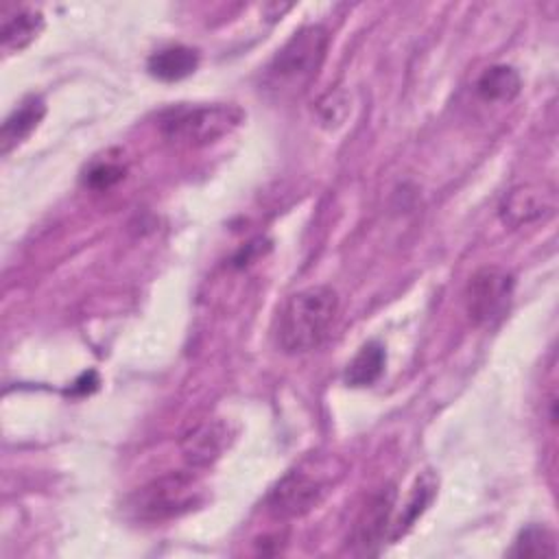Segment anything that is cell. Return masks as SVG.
<instances>
[{
  "mask_svg": "<svg viewBox=\"0 0 559 559\" xmlns=\"http://www.w3.org/2000/svg\"><path fill=\"white\" fill-rule=\"evenodd\" d=\"M336 314L338 295L332 286L317 284L293 293L277 314V347L290 356L317 349L328 338Z\"/></svg>",
  "mask_w": 559,
  "mask_h": 559,
  "instance_id": "cell-1",
  "label": "cell"
},
{
  "mask_svg": "<svg viewBox=\"0 0 559 559\" xmlns=\"http://www.w3.org/2000/svg\"><path fill=\"white\" fill-rule=\"evenodd\" d=\"M332 467L323 461L297 465L286 472L266 496V511L275 520L301 518L323 502L332 487Z\"/></svg>",
  "mask_w": 559,
  "mask_h": 559,
  "instance_id": "cell-5",
  "label": "cell"
},
{
  "mask_svg": "<svg viewBox=\"0 0 559 559\" xmlns=\"http://www.w3.org/2000/svg\"><path fill=\"white\" fill-rule=\"evenodd\" d=\"M509 555L511 557H555L557 555L555 533L544 524H531L520 531Z\"/></svg>",
  "mask_w": 559,
  "mask_h": 559,
  "instance_id": "cell-16",
  "label": "cell"
},
{
  "mask_svg": "<svg viewBox=\"0 0 559 559\" xmlns=\"http://www.w3.org/2000/svg\"><path fill=\"white\" fill-rule=\"evenodd\" d=\"M234 432L223 419H205L181 437V454L190 467L214 465L231 445Z\"/></svg>",
  "mask_w": 559,
  "mask_h": 559,
  "instance_id": "cell-9",
  "label": "cell"
},
{
  "mask_svg": "<svg viewBox=\"0 0 559 559\" xmlns=\"http://www.w3.org/2000/svg\"><path fill=\"white\" fill-rule=\"evenodd\" d=\"M203 500V489L190 472H168L142 485L131 498L129 509L135 520L164 522L192 511Z\"/></svg>",
  "mask_w": 559,
  "mask_h": 559,
  "instance_id": "cell-4",
  "label": "cell"
},
{
  "mask_svg": "<svg viewBox=\"0 0 559 559\" xmlns=\"http://www.w3.org/2000/svg\"><path fill=\"white\" fill-rule=\"evenodd\" d=\"M124 177V168L118 164H96L87 170L85 183L94 190H107Z\"/></svg>",
  "mask_w": 559,
  "mask_h": 559,
  "instance_id": "cell-17",
  "label": "cell"
},
{
  "mask_svg": "<svg viewBox=\"0 0 559 559\" xmlns=\"http://www.w3.org/2000/svg\"><path fill=\"white\" fill-rule=\"evenodd\" d=\"M242 120L245 111L234 103H179L159 114L157 129L168 144L199 148L229 135Z\"/></svg>",
  "mask_w": 559,
  "mask_h": 559,
  "instance_id": "cell-2",
  "label": "cell"
},
{
  "mask_svg": "<svg viewBox=\"0 0 559 559\" xmlns=\"http://www.w3.org/2000/svg\"><path fill=\"white\" fill-rule=\"evenodd\" d=\"M522 90V79L515 68L496 63L489 66L476 81V92L480 98L491 103H509Z\"/></svg>",
  "mask_w": 559,
  "mask_h": 559,
  "instance_id": "cell-13",
  "label": "cell"
},
{
  "mask_svg": "<svg viewBox=\"0 0 559 559\" xmlns=\"http://www.w3.org/2000/svg\"><path fill=\"white\" fill-rule=\"evenodd\" d=\"M384 365H386L384 347L378 341H369L347 362L345 382L349 386H371L382 376Z\"/></svg>",
  "mask_w": 559,
  "mask_h": 559,
  "instance_id": "cell-14",
  "label": "cell"
},
{
  "mask_svg": "<svg viewBox=\"0 0 559 559\" xmlns=\"http://www.w3.org/2000/svg\"><path fill=\"white\" fill-rule=\"evenodd\" d=\"M557 210V192L548 183H522L511 188L498 207L509 227H524L552 216Z\"/></svg>",
  "mask_w": 559,
  "mask_h": 559,
  "instance_id": "cell-7",
  "label": "cell"
},
{
  "mask_svg": "<svg viewBox=\"0 0 559 559\" xmlns=\"http://www.w3.org/2000/svg\"><path fill=\"white\" fill-rule=\"evenodd\" d=\"M330 35L323 26H304L275 52L264 72L266 87L277 94H295L308 87L317 76L325 52Z\"/></svg>",
  "mask_w": 559,
  "mask_h": 559,
  "instance_id": "cell-3",
  "label": "cell"
},
{
  "mask_svg": "<svg viewBox=\"0 0 559 559\" xmlns=\"http://www.w3.org/2000/svg\"><path fill=\"white\" fill-rule=\"evenodd\" d=\"M197 68H199V50L183 46V44L159 48L146 61L148 74L159 81H166V83L181 81V79L194 74Z\"/></svg>",
  "mask_w": 559,
  "mask_h": 559,
  "instance_id": "cell-12",
  "label": "cell"
},
{
  "mask_svg": "<svg viewBox=\"0 0 559 559\" xmlns=\"http://www.w3.org/2000/svg\"><path fill=\"white\" fill-rule=\"evenodd\" d=\"M515 277L511 271L498 264L480 266L465 286V310L476 325L493 328L498 325L513 299Z\"/></svg>",
  "mask_w": 559,
  "mask_h": 559,
  "instance_id": "cell-6",
  "label": "cell"
},
{
  "mask_svg": "<svg viewBox=\"0 0 559 559\" xmlns=\"http://www.w3.org/2000/svg\"><path fill=\"white\" fill-rule=\"evenodd\" d=\"M435 491H437V480H435L432 474L426 472L421 478H417V483H415V487H413V491H411V496H408V502H406V507H404L400 520L391 524V528H393V531H391V539H397L400 535H404V533L415 524V520H417V518L426 511V507L432 502Z\"/></svg>",
  "mask_w": 559,
  "mask_h": 559,
  "instance_id": "cell-15",
  "label": "cell"
},
{
  "mask_svg": "<svg viewBox=\"0 0 559 559\" xmlns=\"http://www.w3.org/2000/svg\"><path fill=\"white\" fill-rule=\"evenodd\" d=\"M393 507H395L393 485H384L367 498L352 528V544L356 546V552H362V555L376 552V548L386 537V531L391 528Z\"/></svg>",
  "mask_w": 559,
  "mask_h": 559,
  "instance_id": "cell-8",
  "label": "cell"
},
{
  "mask_svg": "<svg viewBox=\"0 0 559 559\" xmlns=\"http://www.w3.org/2000/svg\"><path fill=\"white\" fill-rule=\"evenodd\" d=\"M46 114V103L41 96H26L20 100V105L4 118L0 129V146L7 155L11 148H15L20 142H24L41 122Z\"/></svg>",
  "mask_w": 559,
  "mask_h": 559,
  "instance_id": "cell-11",
  "label": "cell"
},
{
  "mask_svg": "<svg viewBox=\"0 0 559 559\" xmlns=\"http://www.w3.org/2000/svg\"><path fill=\"white\" fill-rule=\"evenodd\" d=\"M44 28V15L35 7H11L2 11L0 48L4 55L24 50Z\"/></svg>",
  "mask_w": 559,
  "mask_h": 559,
  "instance_id": "cell-10",
  "label": "cell"
}]
</instances>
